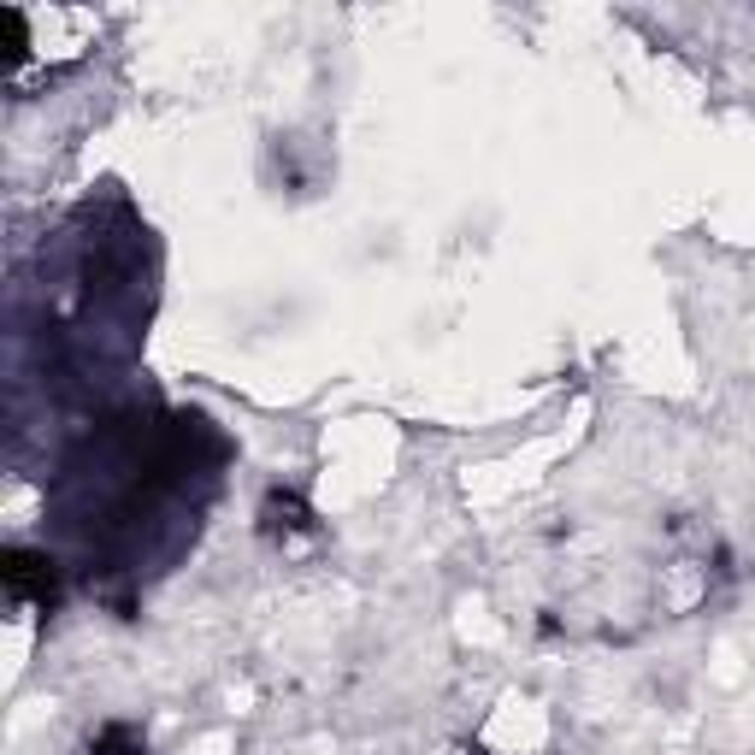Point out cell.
Returning a JSON list of instances; mask_svg holds the SVG:
<instances>
[{
  "mask_svg": "<svg viewBox=\"0 0 755 755\" xmlns=\"http://www.w3.org/2000/svg\"><path fill=\"white\" fill-rule=\"evenodd\" d=\"M260 520H266V531H272V538H278V531H301V525H307V508H301V496H289V490H272V496H266V513H260Z\"/></svg>",
  "mask_w": 755,
  "mask_h": 755,
  "instance_id": "obj_2",
  "label": "cell"
},
{
  "mask_svg": "<svg viewBox=\"0 0 755 755\" xmlns=\"http://www.w3.org/2000/svg\"><path fill=\"white\" fill-rule=\"evenodd\" d=\"M7 585L19 596H36V603H54V561L30 555V549H12L7 555Z\"/></svg>",
  "mask_w": 755,
  "mask_h": 755,
  "instance_id": "obj_1",
  "label": "cell"
}]
</instances>
